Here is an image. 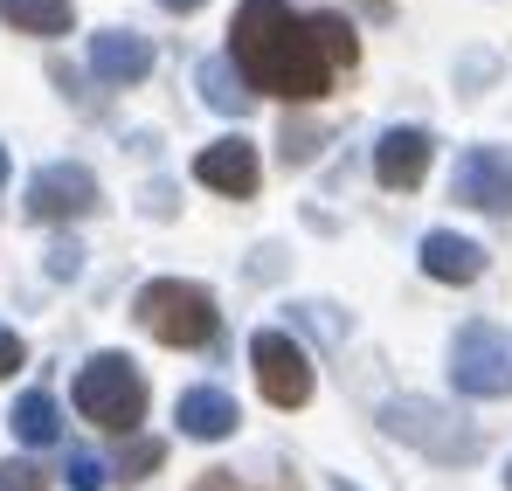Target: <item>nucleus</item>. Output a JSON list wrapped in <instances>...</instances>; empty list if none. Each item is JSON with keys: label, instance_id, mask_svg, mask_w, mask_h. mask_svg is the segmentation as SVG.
<instances>
[{"label": "nucleus", "instance_id": "1", "mask_svg": "<svg viewBox=\"0 0 512 491\" xmlns=\"http://www.w3.org/2000/svg\"><path fill=\"white\" fill-rule=\"evenodd\" d=\"M229 63L250 83V97H284V104H312L333 90V70L312 42V21L291 14V0H243L236 28H229Z\"/></svg>", "mask_w": 512, "mask_h": 491}, {"label": "nucleus", "instance_id": "2", "mask_svg": "<svg viewBox=\"0 0 512 491\" xmlns=\"http://www.w3.org/2000/svg\"><path fill=\"white\" fill-rule=\"evenodd\" d=\"M77 409H84V422L111 429V436H132L139 415H146V374L125 353H97L77 367Z\"/></svg>", "mask_w": 512, "mask_h": 491}, {"label": "nucleus", "instance_id": "3", "mask_svg": "<svg viewBox=\"0 0 512 491\" xmlns=\"http://www.w3.org/2000/svg\"><path fill=\"white\" fill-rule=\"evenodd\" d=\"M132 312H139V326L153 332L160 346H208L215 326H222L215 298H208L201 284H187V277H153Z\"/></svg>", "mask_w": 512, "mask_h": 491}, {"label": "nucleus", "instance_id": "4", "mask_svg": "<svg viewBox=\"0 0 512 491\" xmlns=\"http://www.w3.org/2000/svg\"><path fill=\"white\" fill-rule=\"evenodd\" d=\"M381 429H388L395 443H409V450L436 457V464H471V457L485 450L478 429H464L443 402H423V395H395V402H381Z\"/></svg>", "mask_w": 512, "mask_h": 491}, {"label": "nucleus", "instance_id": "5", "mask_svg": "<svg viewBox=\"0 0 512 491\" xmlns=\"http://www.w3.org/2000/svg\"><path fill=\"white\" fill-rule=\"evenodd\" d=\"M450 381L471 402H506L512 395V332L471 319V326L450 339Z\"/></svg>", "mask_w": 512, "mask_h": 491}, {"label": "nucleus", "instance_id": "6", "mask_svg": "<svg viewBox=\"0 0 512 491\" xmlns=\"http://www.w3.org/2000/svg\"><path fill=\"white\" fill-rule=\"evenodd\" d=\"M250 367H256V388L277 402V409H305L312 402V360L291 332H256L250 339Z\"/></svg>", "mask_w": 512, "mask_h": 491}, {"label": "nucleus", "instance_id": "7", "mask_svg": "<svg viewBox=\"0 0 512 491\" xmlns=\"http://www.w3.org/2000/svg\"><path fill=\"white\" fill-rule=\"evenodd\" d=\"M90 208H97V173L77 166V160L42 166V173L28 180V215H35V222H77Z\"/></svg>", "mask_w": 512, "mask_h": 491}, {"label": "nucleus", "instance_id": "8", "mask_svg": "<svg viewBox=\"0 0 512 491\" xmlns=\"http://www.w3.org/2000/svg\"><path fill=\"white\" fill-rule=\"evenodd\" d=\"M450 194H457L464 208L512 215V153H499V146H471V153L457 160V180H450Z\"/></svg>", "mask_w": 512, "mask_h": 491}, {"label": "nucleus", "instance_id": "9", "mask_svg": "<svg viewBox=\"0 0 512 491\" xmlns=\"http://www.w3.org/2000/svg\"><path fill=\"white\" fill-rule=\"evenodd\" d=\"M429 153H436V146H429L423 125H388V132H381V146H374V180L409 194V187H423Z\"/></svg>", "mask_w": 512, "mask_h": 491}, {"label": "nucleus", "instance_id": "10", "mask_svg": "<svg viewBox=\"0 0 512 491\" xmlns=\"http://www.w3.org/2000/svg\"><path fill=\"white\" fill-rule=\"evenodd\" d=\"M256 146L250 139H215V146H201V160H194V180L201 187H215V194H256Z\"/></svg>", "mask_w": 512, "mask_h": 491}, {"label": "nucleus", "instance_id": "11", "mask_svg": "<svg viewBox=\"0 0 512 491\" xmlns=\"http://www.w3.org/2000/svg\"><path fill=\"white\" fill-rule=\"evenodd\" d=\"M90 70H97L104 83L153 77V42H146V35H132V28H104V35H90Z\"/></svg>", "mask_w": 512, "mask_h": 491}, {"label": "nucleus", "instance_id": "12", "mask_svg": "<svg viewBox=\"0 0 512 491\" xmlns=\"http://www.w3.org/2000/svg\"><path fill=\"white\" fill-rule=\"evenodd\" d=\"M173 415H180V436H194V443H222V436H236V422H243L236 395H222V388H187Z\"/></svg>", "mask_w": 512, "mask_h": 491}, {"label": "nucleus", "instance_id": "13", "mask_svg": "<svg viewBox=\"0 0 512 491\" xmlns=\"http://www.w3.org/2000/svg\"><path fill=\"white\" fill-rule=\"evenodd\" d=\"M423 270L436 284H471V277H485V249L457 229H436V236H423Z\"/></svg>", "mask_w": 512, "mask_h": 491}, {"label": "nucleus", "instance_id": "14", "mask_svg": "<svg viewBox=\"0 0 512 491\" xmlns=\"http://www.w3.org/2000/svg\"><path fill=\"white\" fill-rule=\"evenodd\" d=\"M194 83H201V97H208V104H215L222 118H243V111L256 104V97H250V83L236 77V63H229V56H208Z\"/></svg>", "mask_w": 512, "mask_h": 491}, {"label": "nucleus", "instance_id": "15", "mask_svg": "<svg viewBox=\"0 0 512 491\" xmlns=\"http://www.w3.org/2000/svg\"><path fill=\"white\" fill-rule=\"evenodd\" d=\"M0 21H14L21 35H70L77 7L70 0H0Z\"/></svg>", "mask_w": 512, "mask_h": 491}, {"label": "nucleus", "instance_id": "16", "mask_svg": "<svg viewBox=\"0 0 512 491\" xmlns=\"http://www.w3.org/2000/svg\"><path fill=\"white\" fill-rule=\"evenodd\" d=\"M305 21H312V42H319L326 70H353L360 63V35H353L346 14H305Z\"/></svg>", "mask_w": 512, "mask_h": 491}, {"label": "nucleus", "instance_id": "17", "mask_svg": "<svg viewBox=\"0 0 512 491\" xmlns=\"http://www.w3.org/2000/svg\"><path fill=\"white\" fill-rule=\"evenodd\" d=\"M7 422H14V436H21V443H35V450H42V443H56V436H63V415H56V402H49V395H42V388H35V395H21V402H14V415H7Z\"/></svg>", "mask_w": 512, "mask_h": 491}, {"label": "nucleus", "instance_id": "18", "mask_svg": "<svg viewBox=\"0 0 512 491\" xmlns=\"http://www.w3.org/2000/svg\"><path fill=\"white\" fill-rule=\"evenodd\" d=\"M160 457H167V450L139 436V443H125V457H118V471H125V478H146V471H160Z\"/></svg>", "mask_w": 512, "mask_h": 491}, {"label": "nucleus", "instance_id": "19", "mask_svg": "<svg viewBox=\"0 0 512 491\" xmlns=\"http://www.w3.org/2000/svg\"><path fill=\"white\" fill-rule=\"evenodd\" d=\"M0 491H49V478H42L28 457H7V464H0Z\"/></svg>", "mask_w": 512, "mask_h": 491}, {"label": "nucleus", "instance_id": "20", "mask_svg": "<svg viewBox=\"0 0 512 491\" xmlns=\"http://www.w3.org/2000/svg\"><path fill=\"white\" fill-rule=\"evenodd\" d=\"M63 478H70V491H104V478H111V471H104V464H97V457H90V450H77V457H70V471H63Z\"/></svg>", "mask_w": 512, "mask_h": 491}, {"label": "nucleus", "instance_id": "21", "mask_svg": "<svg viewBox=\"0 0 512 491\" xmlns=\"http://www.w3.org/2000/svg\"><path fill=\"white\" fill-rule=\"evenodd\" d=\"M77 263H84V249H77V243H56V249H49V277H77Z\"/></svg>", "mask_w": 512, "mask_h": 491}, {"label": "nucleus", "instance_id": "22", "mask_svg": "<svg viewBox=\"0 0 512 491\" xmlns=\"http://www.w3.org/2000/svg\"><path fill=\"white\" fill-rule=\"evenodd\" d=\"M21 360H28V346H21V339H14V332L0 326V374H14V367H21Z\"/></svg>", "mask_w": 512, "mask_h": 491}, {"label": "nucleus", "instance_id": "23", "mask_svg": "<svg viewBox=\"0 0 512 491\" xmlns=\"http://www.w3.org/2000/svg\"><path fill=\"white\" fill-rule=\"evenodd\" d=\"M194 491H250V485H236V471H208Z\"/></svg>", "mask_w": 512, "mask_h": 491}, {"label": "nucleus", "instance_id": "24", "mask_svg": "<svg viewBox=\"0 0 512 491\" xmlns=\"http://www.w3.org/2000/svg\"><path fill=\"white\" fill-rule=\"evenodd\" d=\"M167 14H194V7H208V0H160Z\"/></svg>", "mask_w": 512, "mask_h": 491}, {"label": "nucleus", "instance_id": "25", "mask_svg": "<svg viewBox=\"0 0 512 491\" xmlns=\"http://www.w3.org/2000/svg\"><path fill=\"white\" fill-rule=\"evenodd\" d=\"M0 187H7V146H0Z\"/></svg>", "mask_w": 512, "mask_h": 491}, {"label": "nucleus", "instance_id": "26", "mask_svg": "<svg viewBox=\"0 0 512 491\" xmlns=\"http://www.w3.org/2000/svg\"><path fill=\"white\" fill-rule=\"evenodd\" d=\"M506 485H512V471H506Z\"/></svg>", "mask_w": 512, "mask_h": 491}]
</instances>
